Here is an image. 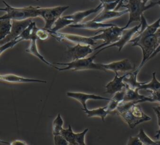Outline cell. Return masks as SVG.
<instances>
[{"label":"cell","instance_id":"obj_1","mask_svg":"<svg viewBox=\"0 0 160 145\" xmlns=\"http://www.w3.org/2000/svg\"><path fill=\"white\" fill-rule=\"evenodd\" d=\"M129 43H132V46H139L142 53V59L136 68L138 71L141 70L144 63L150 59L151 55L160 46V28L154 34L146 35L142 33H138Z\"/></svg>","mask_w":160,"mask_h":145},{"label":"cell","instance_id":"obj_2","mask_svg":"<svg viewBox=\"0 0 160 145\" xmlns=\"http://www.w3.org/2000/svg\"><path fill=\"white\" fill-rule=\"evenodd\" d=\"M5 5L4 8H1V11L6 12V14L0 17L1 19H11L12 20L21 21L36 17H39L40 7L29 6L21 8H16L8 4L4 1H2Z\"/></svg>","mask_w":160,"mask_h":145},{"label":"cell","instance_id":"obj_3","mask_svg":"<svg viewBox=\"0 0 160 145\" xmlns=\"http://www.w3.org/2000/svg\"><path fill=\"white\" fill-rule=\"evenodd\" d=\"M99 53L96 52L94 55L89 57H86L81 59H78L76 60H72L67 63H59L56 62L53 64H57L59 65L66 66L64 68H58L57 70L59 71H64L68 70H72L74 71L78 70H98L105 71L104 68L102 67L101 63H95L94 62L96 56Z\"/></svg>","mask_w":160,"mask_h":145},{"label":"cell","instance_id":"obj_4","mask_svg":"<svg viewBox=\"0 0 160 145\" xmlns=\"http://www.w3.org/2000/svg\"><path fill=\"white\" fill-rule=\"evenodd\" d=\"M157 2H151L146 5L142 0H129L126 4H122L121 7L126 8L128 10L129 19L127 24L124 26L125 29L128 28L131 23L135 21H141L143 13L146 10L154 7Z\"/></svg>","mask_w":160,"mask_h":145},{"label":"cell","instance_id":"obj_5","mask_svg":"<svg viewBox=\"0 0 160 145\" xmlns=\"http://www.w3.org/2000/svg\"><path fill=\"white\" fill-rule=\"evenodd\" d=\"M124 29V27H119L117 25H115L99 31L98 33H96V35L92 36V38L95 41L99 40H103L104 43L94 48V50L101 49L106 46H108L118 41L121 36Z\"/></svg>","mask_w":160,"mask_h":145},{"label":"cell","instance_id":"obj_6","mask_svg":"<svg viewBox=\"0 0 160 145\" xmlns=\"http://www.w3.org/2000/svg\"><path fill=\"white\" fill-rule=\"evenodd\" d=\"M130 128L133 129L137 125L151 119V117L146 115L142 110L139 104H134L129 110L119 114Z\"/></svg>","mask_w":160,"mask_h":145},{"label":"cell","instance_id":"obj_7","mask_svg":"<svg viewBox=\"0 0 160 145\" xmlns=\"http://www.w3.org/2000/svg\"><path fill=\"white\" fill-rule=\"evenodd\" d=\"M69 8V6H58L49 8H41L39 11V17L42 18L45 23L43 28L47 30H51L54 23Z\"/></svg>","mask_w":160,"mask_h":145},{"label":"cell","instance_id":"obj_8","mask_svg":"<svg viewBox=\"0 0 160 145\" xmlns=\"http://www.w3.org/2000/svg\"><path fill=\"white\" fill-rule=\"evenodd\" d=\"M49 34L51 36L56 38L58 41L67 40L76 44H82V45H89L91 46L96 44V41L91 37H88L84 36H81L76 34H69V33H63L59 32H54L51 30H48Z\"/></svg>","mask_w":160,"mask_h":145},{"label":"cell","instance_id":"obj_9","mask_svg":"<svg viewBox=\"0 0 160 145\" xmlns=\"http://www.w3.org/2000/svg\"><path fill=\"white\" fill-rule=\"evenodd\" d=\"M141 27V24L140 23V24H139L132 28L124 29V30L123 31V32L122 33L121 36L120 37V38L119 39L118 41H117L116 42H115L114 43L110 44L108 46H106L99 49V50L98 52L99 53L101 51L104 50L105 49L109 48L111 47H115V46L117 47L118 48V51H120L123 48V47L125 46V45L128 43H129L130 41L132 39V37L135 35H137V33L140 31Z\"/></svg>","mask_w":160,"mask_h":145},{"label":"cell","instance_id":"obj_10","mask_svg":"<svg viewBox=\"0 0 160 145\" xmlns=\"http://www.w3.org/2000/svg\"><path fill=\"white\" fill-rule=\"evenodd\" d=\"M92 49L89 45L76 44L73 46L68 47L66 51L68 56L72 60L86 58L88 55L92 53Z\"/></svg>","mask_w":160,"mask_h":145},{"label":"cell","instance_id":"obj_11","mask_svg":"<svg viewBox=\"0 0 160 145\" xmlns=\"http://www.w3.org/2000/svg\"><path fill=\"white\" fill-rule=\"evenodd\" d=\"M32 22L31 19L17 21L12 20V25L9 35L2 40H0L1 45L11 40L16 38L20 36L22 31L28 27V26Z\"/></svg>","mask_w":160,"mask_h":145},{"label":"cell","instance_id":"obj_12","mask_svg":"<svg viewBox=\"0 0 160 145\" xmlns=\"http://www.w3.org/2000/svg\"><path fill=\"white\" fill-rule=\"evenodd\" d=\"M66 95L70 98H72L79 101L82 104L83 107L82 109H88L86 105V102L88 100H105L109 101L111 100L110 98L104 97L93 94H86L78 92H66Z\"/></svg>","mask_w":160,"mask_h":145},{"label":"cell","instance_id":"obj_13","mask_svg":"<svg viewBox=\"0 0 160 145\" xmlns=\"http://www.w3.org/2000/svg\"><path fill=\"white\" fill-rule=\"evenodd\" d=\"M104 70L112 71L114 73L118 72H127L132 70L134 67L129 59H123L119 61L112 62L109 63H101Z\"/></svg>","mask_w":160,"mask_h":145},{"label":"cell","instance_id":"obj_14","mask_svg":"<svg viewBox=\"0 0 160 145\" xmlns=\"http://www.w3.org/2000/svg\"><path fill=\"white\" fill-rule=\"evenodd\" d=\"M129 73H126L123 75L119 76L118 73H115L114 78L108 82L105 88L106 89V93L109 94L110 95H114L115 93L122 90L126 86V84L124 82V78L128 76Z\"/></svg>","mask_w":160,"mask_h":145},{"label":"cell","instance_id":"obj_15","mask_svg":"<svg viewBox=\"0 0 160 145\" xmlns=\"http://www.w3.org/2000/svg\"><path fill=\"white\" fill-rule=\"evenodd\" d=\"M0 78L2 81L10 83H32V82H38V83H44L47 82L46 80L23 77L12 74V73H7L4 75H1Z\"/></svg>","mask_w":160,"mask_h":145},{"label":"cell","instance_id":"obj_16","mask_svg":"<svg viewBox=\"0 0 160 145\" xmlns=\"http://www.w3.org/2000/svg\"><path fill=\"white\" fill-rule=\"evenodd\" d=\"M102 8H103L102 4L101 3H100L99 5H98L94 8H91V9L84 10V11H78V12L74 13L71 14L64 16V17L72 20L74 21V24H78V23H80L83 20V19H84L85 18L88 17V16H89L93 13H97L98 11H100L101 9H102Z\"/></svg>","mask_w":160,"mask_h":145},{"label":"cell","instance_id":"obj_17","mask_svg":"<svg viewBox=\"0 0 160 145\" xmlns=\"http://www.w3.org/2000/svg\"><path fill=\"white\" fill-rule=\"evenodd\" d=\"M123 101H139L140 103L144 102H153V100L150 96L146 97L141 95L138 89H132L127 85L126 86V93Z\"/></svg>","mask_w":160,"mask_h":145},{"label":"cell","instance_id":"obj_18","mask_svg":"<svg viewBox=\"0 0 160 145\" xmlns=\"http://www.w3.org/2000/svg\"><path fill=\"white\" fill-rule=\"evenodd\" d=\"M128 13V10L125 9L121 11H115V10H104L102 9V11L94 18L93 21L104 23V21L109 19H113L121 16Z\"/></svg>","mask_w":160,"mask_h":145},{"label":"cell","instance_id":"obj_19","mask_svg":"<svg viewBox=\"0 0 160 145\" xmlns=\"http://www.w3.org/2000/svg\"><path fill=\"white\" fill-rule=\"evenodd\" d=\"M116 24L112 23H100L93 21L92 19L89 21H87L84 23H78V24H73L70 25L71 28H80V29H87V30H98L100 28H106L108 27L113 26Z\"/></svg>","mask_w":160,"mask_h":145},{"label":"cell","instance_id":"obj_20","mask_svg":"<svg viewBox=\"0 0 160 145\" xmlns=\"http://www.w3.org/2000/svg\"><path fill=\"white\" fill-rule=\"evenodd\" d=\"M36 41H37V39H35V40H32L31 41H30V43H29V45L28 46V48L26 49L25 51L29 53V54H31L34 56H35L36 57H37L38 59H39L41 62H42L48 65V66H50V67H52L56 69H58V67H56L54 66L52 63L49 62L48 60H46L45 59V58L40 53V52L38 50V46H37V43H36Z\"/></svg>","mask_w":160,"mask_h":145},{"label":"cell","instance_id":"obj_21","mask_svg":"<svg viewBox=\"0 0 160 145\" xmlns=\"http://www.w3.org/2000/svg\"><path fill=\"white\" fill-rule=\"evenodd\" d=\"M83 111H84V113L87 115L88 117H99L101 119L102 122H104V119L108 114H110V112L108 110L107 105L105 107H98L96 109H81Z\"/></svg>","mask_w":160,"mask_h":145},{"label":"cell","instance_id":"obj_22","mask_svg":"<svg viewBox=\"0 0 160 145\" xmlns=\"http://www.w3.org/2000/svg\"><path fill=\"white\" fill-rule=\"evenodd\" d=\"M38 28L36 22L32 21L28 27L22 31L19 37H20L22 40H29L37 39L36 31Z\"/></svg>","mask_w":160,"mask_h":145},{"label":"cell","instance_id":"obj_23","mask_svg":"<svg viewBox=\"0 0 160 145\" xmlns=\"http://www.w3.org/2000/svg\"><path fill=\"white\" fill-rule=\"evenodd\" d=\"M139 71L136 70L135 71L129 73L128 75L124 78V82L132 89H139V87L145 83L146 82H139L137 80V76Z\"/></svg>","mask_w":160,"mask_h":145},{"label":"cell","instance_id":"obj_24","mask_svg":"<svg viewBox=\"0 0 160 145\" xmlns=\"http://www.w3.org/2000/svg\"><path fill=\"white\" fill-rule=\"evenodd\" d=\"M12 25V20L11 19H0V40H3L9 35Z\"/></svg>","mask_w":160,"mask_h":145},{"label":"cell","instance_id":"obj_25","mask_svg":"<svg viewBox=\"0 0 160 145\" xmlns=\"http://www.w3.org/2000/svg\"><path fill=\"white\" fill-rule=\"evenodd\" d=\"M138 90H147L149 92H156L160 90V82L156 78V72L152 73V80L149 82H146L141 85Z\"/></svg>","mask_w":160,"mask_h":145},{"label":"cell","instance_id":"obj_26","mask_svg":"<svg viewBox=\"0 0 160 145\" xmlns=\"http://www.w3.org/2000/svg\"><path fill=\"white\" fill-rule=\"evenodd\" d=\"M74 24V21L70 19L66 18L65 17H60L54 24L51 30H50L54 32H58L59 30L64 28V27H66L68 26H70L71 24Z\"/></svg>","mask_w":160,"mask_h":145},{"label":"cell","instance_id":"obj_27","mask_svg":"<svg viewBox=\"0 0 160 145\" xmlns=\"http://www.w3.org/2000/svg\"><path fill=\"white\" fill-rule=\"evenodd\" d=\"M64 121L61 117L60 114H58L57 117L54 119L52 125V131L53 136L61 135V131L62 130V126Z\"/></svg>","mask_w":160,"mask_h":145},{"label":"cell","instance_id":"obj_28","mask_svg":"<svg viewBox=\"0 0 160 145\" xmlns=\"http://www.w3.org/2000/svg\"><path fill=\"white\" fill-rule=\"evenodd\" d=\"M124 0H100L102 4V9L104 10H114L117 6L118 8L121 6Z\"/></svg>","mask_w":160,"mask_h":145},{"label":"cell","instance_id":"obj_29","mask_svg":"<svg viewBox=\"0 0 160 145\" xmlns=\"http://www.w3.org/2000/svg\"><path fill=\"white\" fill-rule=\"evenodd\" d=\"M137 136L144 145H157L156 141L151 139L144 132L143 129H140Z\"/></svg>","mask_w":160,"mask_h":145},{"label":"cell","instance_id":"obj_30","mask_svg":"<svg viewBox=\"0 0 160 145\" xmlns=\"http://www.w3.org/2000/svg\"><path fill=\"white\" fill-rule=\"evenodd\" d=\"M74 132L71 125H69L68 127L66 129H62L61 133V135L69 144H74Z\"/></svg>","mask_w":160,"mask_h":145},{"label":"cell","instance_id":"obj_31","mask_svg":"<svg viewBox=\"0 0 160 145\" xmlns=\"http://www.w3.org/2000/svg\"><path fill=\"white\" fill-rule=\"evenodd\" d=\"M89 131L88 128H86L84 131L81 132L75 133L74 134V144L76 145H86L85 144V136L88 131Z\"/></svg>","mask_w":160,"mask_h":145},{"label":"cell","instance_id":"obj_32","mask_svg":"<svg viewBox=\"0 0 160 145\" xmlns=\"http://www.w3.org/2000/svg\"><path fill=\"white\" fill-rule=\"evenodd\" d=\"M22 41H23V40L20 37H18L16 38L11 40L10 41L1 45L0 46V55H1L4 51H6L8 49L13 48L16 44H18V43H19Z\"/></svg>","mask_w":160,"mask_h":145},{"label":"cell","instance_id":"obj_33","mask_svg":"<svg viewBox=\"0 0 160 145\" xmlns=\"http://www.w3.org/2000/svg\"><path fill=\"white\" fill-rule=\"evenodd\" d=\"M49 36L50 34L48 30L44 28H38L36 31L37 39H39L41 40H46L49 38Z\"/></svg>","mask_w":160,"mask_h":145},{"label":"cell","instance_id":"obj_34","mask_svg":"<svg viewBox=\"0 0 160 145\" xmlns=\"http://www.w3.org/2000/svg\"><path fill=\"white\" fill-rule=\"evenodd\" d=\"M54 145H69V142L61 136H54Z\"/></svg>","mask_w":160,"mask_h":145},{"label":"cell","instance_id":"obj_35","mask_svg":"<svg viewBox=\"0 0 160 145\" xmlns=\"http://www.w3.org/2000/svg\"><path fill=\"white\" fill-rule=\"evenodd\" d=\"M152 109L154 110V112L156 113V114L157 115L158 124V126L159 127V130L157 131V133L155 135V137L158 139L159 138V136H160V105L157 106V107H152Z\"/></svg>","mask_w":160,"mask_h":145},{"label":"cell","instance_id":"obj_36","mask_svg":"<svg viewBox=\"0 0 160 145\" xmlns=\"http://www.w3.org/2000/svg\"><path fill=\"white\" fill-rule=\"evenodd\" d=\"M127 145H144L142 142L140 141L138 137L136 136H130L128 141Z\"/></svg>","mask_w":160,"mask_h":145},{"label":"cell","instance_id":"obj_37","mask_svg":"<svg viewBox=\"0 0 160 145\" xmlns=\"http://www.w3.org/2000/svg\"><path fill=\"white\" fill-rule=\"evenodd\" d=\"M151 95L150 97L152 99L153 102H157L160 103V90L156 92H150Z\"/></svg>","mask_w":160,"mask_h":145},{"label":"cell","instance_id":"obj_38","mask_svg":"<svg viewBox=\"0 0 160 145\" xmlns=\"http://www.w3.org/2000/svg\"><path fill=\"white\" fill-rule=\"evenodd\" d=\"M8 144H9V145H28L25 141H24L22 140H20V139L14 140V141H11V142H9Z\"/></svg>","mask_w":160,"mask_h":145},{"label":"cell","instance_id":"obj_39","mask_svg":"<svg viewBox=\"0 0 160 145\" xmlns=\"http://www.w3.org/2000/svg\"><path fill=\"white\" fill-rule=\"evenodd\" d=\"M159 52H160V46L157 48V50L154 51V53L151 55V56L150 57V59H151V58H152V57H154L155 55H156Z\"/></svg>","mask_w":160,"mask_h":145},{"label":"cell","instance_id":"obj_40","mask_svg":"<svg viewBox=\"0 0 160 145\" xmlns=\"http://www.w3.org/2000/svg\"><path fill=\"white\" fill-rule=\"evenodd\" d=\"M149 0H142V1L144 3H145V4H146V3Z\"/></svg>","mask_w":160,"mask_h":145},{"label":"cell","instance_id":"obj_41","mask_svg":"<svg viewBox=\"0 0 160 145\" xmlns=\"http://www.w3.org/2000/svg\"><path fill=\"white\" fill-rule=\"evenodd\" d=\"M157 145H160V141H156Z\"/></svg>","mask_w":160,"mask_h":145},{"label":"cell","instance_id":"obj_42","mask_svg":"<svg viewBox=\"0 0 160 145\" xmlns=\"http://www.w3.org/2000/svg\"><path fill=\"white\" fill-rule=\"evenodd\" d=\"M157 4H158V5L160 6V0H159V1H157Z\"/></svg>","mask_w":160,"mask_h":145},{"label":"cell","instance_id":"obj_43","mask_svg":"<svg viewBox=\"0 0 160 145\" xmlns=\"http://www.w3.org/2000/svg\"><path fill=\"white\" fill-rule=\"evenodd\" d=\"M69 145H76V144H69Z\"/></svg>","mask_w":160,"mask_h":145},{"label":"cell","instance_id":"obj_44","mask_svg":"<svg viewBox=\"0 0 160 145\" xmlns=\"http://www.w3.org/2000/svg\"><path fill=\"white\" fill-rule=\"evenodd\" d=\"M92 1H93V0H92Z\"/></svg>","mask_w":160,"mask_h":145},{"label":"cell","instance_id":"obj_45","mask_svg":"<svg viewBox=\"0 0 160 145\" xmlns=\"http://www.w3.org/2000/svg\"><path fill=\"white\" fill-rule=\"evenodd\" d=\"M37 1H38V0H37Z\"/></svg>","mask_w":160,"mask_h":145}]
</instances>
